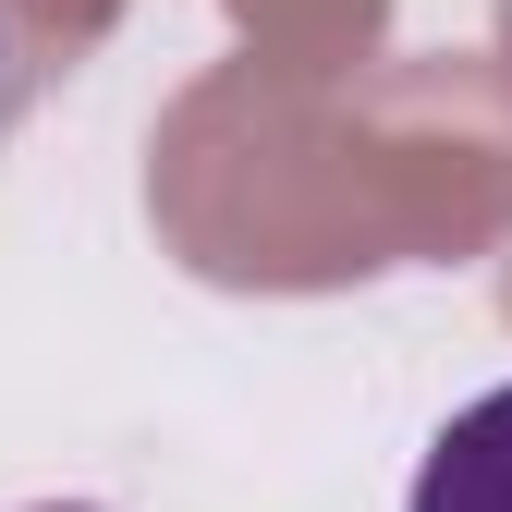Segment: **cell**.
Instances as JSON below:
<instances>
[{
  "label": "cell",
  "mask_w": 512,
  "mask_h": 512,
  "mask_svg": "<svg viewBox=\"0 0 512 512\" xmlns=\"http://www.w3.org/2000/svg\"><path fill=\"white\" fill-rule=\"evenodd\" d=\"M37 512H86V500H37Z\"/></svg>",
  "instance_id": "2"
},
{
  "label": "cell",
  "mask_w": 512,
  "mask_h": 512,
  "mask_svg": "<svg viewBox=\"0 0 512 512\" xmlns=\"http://www.w3.org/2000/svg\"><path fill=\"white\" fill-rule=\"evenodd\" d=\"M403 512H512V378H500V391H476L452 427L427 439Z\"/></svg>",
  "instance_id": "1"
}]
</instances>
